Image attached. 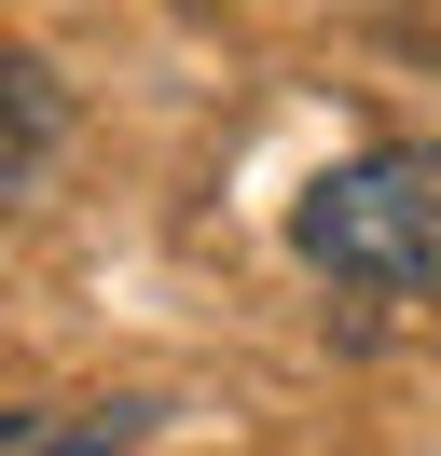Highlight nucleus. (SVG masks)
<instances>
[{
  "mask_svg": "<svg viewBox=\"0 0 441 456\" xmlns=\"http://www.w3.org/2000/svg\"><path fill=\"white\" fill-rule=\"evenodd\" d=\"M290 249L317 263L331 290H373V305H413L441 290V152H358V167L303 180L290 208Z\"/></svg>",
  "mask_w": 441,
  "mask_h": 456,
  "instance_id": "obj_1",
  "label": "nucleus"
},
{
  "mask_svg": "<svg viewBox=\"0 0 441 456\" xmlns=\"http://www.w3.org/2000/svg\"><path fill=\"white\" fill-rule=\"evenodd\" d=\"M0 456H138V415H83V401H0Z\"/></svg>",
  "mask_w": 441,
  "mask_h": 456,
  "instance_id": "obj_3",
  "label": "nucleus"
},
{
  "mask_svg": "<svg viewBox=\"0 0 441 456\" xmlns=\"http://www.w3.org/2000/svg\"><path fill=\"white\" fill-rule=\"evenodd\" d=\"M55 139H69V111H55L42 56H14V42H0V194H28V180L55 167Z\"/></svg>",
  "mask_w": 441,
  "mask_h": 456,
  "instance_id": "obj_2",
  "label": "nucleus"
}]
</instances>
